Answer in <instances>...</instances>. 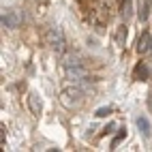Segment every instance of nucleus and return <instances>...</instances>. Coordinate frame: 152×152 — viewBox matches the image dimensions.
I'll use <instances>...</instances> for the list:
<instances>
[{
    "instance_id": "nucleus-1",
    "label": "nucleus",
    "mask_w": 152,
    "mask_h": 152,
    "mask_svg": "<svg viewBox=\"0 0 152 152\" xmlns=\"http://www.w3.org/2000/svg\"><path fill=\"white\" fill-rule=\"evenodd\" d=\"M84 94H86V90H84L82 86L73 84L71 88H64V90H62V103H64L66 107H71V105H79V103L84 101Z\"/></svg>"
},
{
    "instance_id": "nucleus-2",
    "label": "nucleus",
    "mask_w": 152,
    "mask_h": 152,
    "mask_svg": "<svg viewBox=\"0 0 152 152\" xmlns=\"http://www.w3.org/2000/svg\"><path fill=\"white\" fill-rule=\"evenodd\" d=\"M47 45L54 49L56 54H62L64 52V37H62V32H60V28H56V26H52L47 30Z\"/></svg>"
},
{
    "instance_id": "nucleus-3",
    "label": "nucleus",
    "mask_w": 152,
    "mask_h": 152,
    "mask_svg": "<svg viewBox=\"0 0 152 152\" xmlns=\"http://www.w3.org/2000/svg\"><path fill=\"white\" fill-rule=\"evenodd\" d=\"M19 24H22V15H19L17 11L9 9V11L2 13V26L4 28H17Z\"/></svg>"
},
{
    "instance_id": "nucleus-4",
    "label": "nucleus",
    "mask_w": 152,
    "mask_h": 152,
    "mask_svg": "<svg viewBox=\"0 0 152 152\" xmlns=\"http://www.w3.org/2000/svg\"><path fill=\"white\" fill-rule=\"evenodd\" d=\"M150 49H152V37H150V32H144L141 39H139V43H137V52L139 54H148Z\"/></svg>"
},
{
    "instance_id": "nucleus-5",
    "label": "nucleus",
    "mask_w": 152,
    "mask_h": 152,
    "mask_svg": "<svg viewBox=\"0 0 152 152\" xmlns=\"http://www.w3.org/2000/svg\"><path fill=\"white\" fill-rule=\"evenodd\" d=\"M28 105H30V111H32L34 116L41 114V109H43V103H41V99H39L37 94H30L28 96Z\"/></svg>"
},
{
    "instance_id": "nucleus-6",
    "label": "nucleus",
    "mask_w": 152,
    "mask_h": 152,
    "mask_svg": "<svg viewBox=\"0 0 152 152\" xmlns=\"http://www.w3.org/2000/svg\"><path fill=\"white\" fill-rule=\"evenodd\" d=\"M137 126H139V131H141L146 137L150 135V122H148V118H144V116L137 118Z\"/></svg>"
},
{
    "instance_id": "nucleus-7",
    "label": "nucleus",
    "mask_w": 152,
    "mask_h": 152,
    "mask_svg": "<svg viewBox=\"0 0 152 152\" xmlns=\"http://www.w3.org/2000/svg\"><path fill=\"white\" fill-rule=\"evenodd\" d=\"M135 77L137 79H148V66L141 62V64H137V69H135Z\"/></svg>"
},
{
    "instance_id": "nucleus-8",
    "label": "nucleus",
    "mask_w": 152,
    "mask_h": 152,
    "mask_svg": "<svg viewBox=\"0 0 152 152\" xmlns=\"http://www.w3.org/2000/svg\"><path fill=\"white\" fill-rule=\"evenodd\" d=\"M148 13H150V0H144V7H141V11H139V19H141V22L148 19Z\"/></svg>"
},
{
    "instance_id": "nucleus-9",
    "label": "nucleus",
    "mask_w": 152,
    "mask_h": 152,
    "mask_svg": "<svg viewBox=\"0 0 152 152\" xmlns=\"http://www.w3.org/2000/svg\"><path fill=\"white\" fill-rule=\"evenodd\" d=\"M64 66H66V69H69V66H82V62H79L77 56H66V58H64Z\"/></svg>"
},
{
    "instance_id": "nucleus-10",
    "label": "nucleus",
    "mask_w": 152,
    "mask_h": 152,
    "mask_svg": "<svg viewBox=\"0 0 152 152\" xmlns=\"http://www.w3.org/2000/svg\"><path fill=\"white\" fill-rule=\"evenodd\" d=\"M129 15H131V0H122V17L129 19Z\"/></svg>"
},
{
    "instance_id": "nucleus-11",
    "label": "nucleus",
    "mask_w": 152,
    "mask_h": 152,
    "mask_svg": "<svg viewBox=\"0 0 152 152\" xmlns=\"http://www.w3.org/2000/svg\"><path fill=\"white\" fill-rule=\"evenodd\" d=\"M107 114H111V109H109V107H101V109L96 111V116H99V118H105Z\"/></svg>"
},
{
    "instance_id": "nucleus-12",
    "label": "nucleus",
    "mask_w": 152,
    "mask_h": 152,
    "mask_svg": "<svg viewBox=\"0 0 152 152\" xmlns=\"http://www.w3.org/2000/svg\"><path fill=\"white\" fill-rule=\"evenodd\" d=\"M124 135H126V131H124V129H122V131H120V133H118V135H116V137H114V141H111V146H116V144H118V141H120V139H122V137H124Z\"/></svg>"
}]
</instances>
